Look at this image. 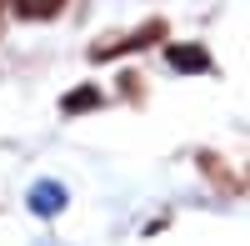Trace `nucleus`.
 I'll list each match as a JSON object with an SVG mask.
<instances>
[{
	"label": "nucleus",
	"instance_id": "nucleus-1",
	"mask_svg": "<svg viewBox=\"0 0 250 246\" xmlns=\"http://www.w3.org/2000/svg\"><path fill=\"white\" fill-rule=\"evenodd\" d=\"M160 35H165V20H145V25H140L135 35H125V40H105V46H95V50H90V60H110V55H120V50H145V46H155Z\"/></svg>",
	"mask_w": 250,
	"mask_h": 246
},
{
	"label": "nucleus",
	"instance_id": "nucleus-2",
	"mask_svg": "<svg viewBox=\"0 0 250 246\" xmlns=\"http://www.w3.org/2000/svg\"><path fill=\"white\" fill-rule=\"evenodd\" d=\"M165 66L180 75H200V71H210V50L205 46H165Z\"/></svg>",
	"mask_w": 250,
	"mask_h": 246
},
{
	"label": "nucleus",
	"instance_id": "nucleus-3",
	"mask_svg": "<svg viewBox=\"0 0 250 246\" xmlns=\"http://www.w3.org/2000/svg\"><path fill=\"white\" fill-rule=\"evenodd\" d=\"M60 206H65V191H60L55 181H40V186H30V211H40V216H55Z\"/></svg>",
	"mask_w": 250,
	"mask_h": 246
},
{
	"label": "nucleus",
	"instance_id": "nucleus-4",
	"mask_svg": "<svg viewBox=\"0 0 250 246\" xmlns=\"http://www.w3.org/2000/svg\"><path fill=\"white\" fill-rule=\"evenodd\" d=\"M95 106H100V91H95V86H75V91H65V96H60V111H65V116L95 111Z\"/></svg>",
	"mask_w": 250,
	"mask_h": 246
},
{
	"label": "nucleus",
	"instance_id": "nucleus-5",
	"mask_svg": "<svg viewBox=\"0 0 250 246\" xmlns=\"http://www.w3.org/2000/svg\"><path fill=\"white\" fill-rule=\"evenodd\" d=\"M15 15H25V20H55L60 10H65V0H10Z\"/></svg>",
	"mask_w": 250,
	"mask_h": 246
},
{
	"label": "nucleus",
	"instance_id": "nucleus-6",
	"mask_svg": "<svg viewBox=\"0 0 250 246\" xmlns=\"http://www.w3.org/2000/svg\"><path fill=\"white\" fill-rule=\"evenodd\" d=\"M0 15H5V0H0Z\"/></svg>",
	"mask_w": 250,
	"mask_h": 246
}]
</instances>
